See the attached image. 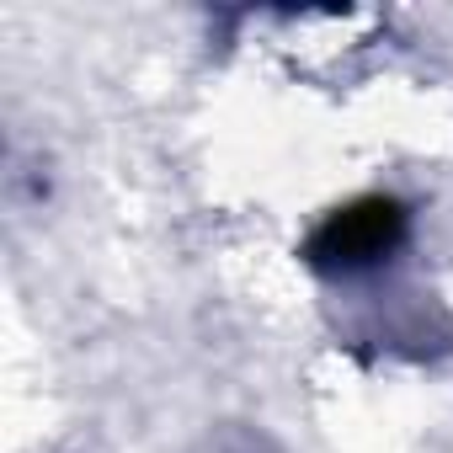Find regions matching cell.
Wrapping results in <instances>:
<instances>
[{
  "instance_id": "obj_1",
  "label": "cell",
  "mask_w": 453,
  "mask_h": 453,
  "mask_svg": "<svg viewBox=\"0 0 453 453\" xmlns=\"http://www.w3.org/2000/svg\"><path fill=\"white\" fill-rule=\"evenodd\" d=\"M405 241H411V208L389 192H368V197L331 208L315 224L304 241V262L326 278H357V273L395 262Z\"/></svg>"
}]
</instances>
